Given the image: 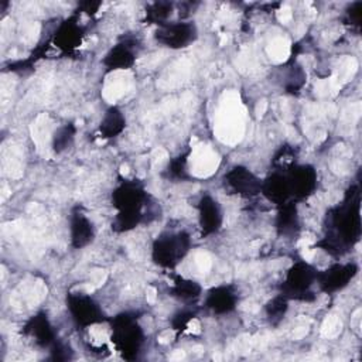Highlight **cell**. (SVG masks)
I'll use <instances>...</instances> for the list:
<instances>
[{
  "mask_svg": "<svg viewBox=\"0 0 362 362\" xmlns=\"http://www.w3.org/2000/svg\"><path fill=\"white\" fill-rule=\"evenodd\" d=\"M329 216L331 233L327 235L322 245L329 253L341 255L344 247L352 246L361 235V218H359V192L356 187H352L345 201L337 206Z\"/></svg>",
  "mask_w": 362,
  "mask_h": 362,
  "instance_id": "obj_1",
  "label": "cell"
},
{
  "mask_svg": "<svg viewBox=\"0 0 362 362\" xmlns=\"http://www.w3.org/2000/svg\"><path fill=\"white\" fill-rule=\"evenodd\" d=\"M113 206L117 215L113 221L116 232H127L140 223L143 219V206L147 201V194L136 181H123L112 195Z\"/></svg>",
  "mask_w": 362,
  "mask_h": 362,
  "instance_id": "obj_2",
  "label": "cell"
},
{
  "mask_svg": "<svg viewBox=\"0 0 362 362\" xmlns=\"http://www.w3.org/2000/svg\"><path fill=\"white\" fill-rule=\"evenodd\" d=\"M143 338V329L132 314H120L112 320V342L123 358L129 361L136 359L140 352Z\"/></svg>",
  "mask_w": 362,
  "mask_h": 362,
  "instance_id": "obj_3",
  "label": "cell"
},
{
  "mask_svg": "<svg viewBox=\"0 0 362 362\" xmlns=\"http://www.w3.org/2000/svg\"><path fill=\"white\" fill-rule=\"evenodd\" d=\"M191 239L185 232L163 233L153 243V260L165 269L175 267L188 253Z\"/></svg>",
  "mask_w": 362,
  "mask_h": 362,
  "instance_id": "obj_4",
  "label": "cell"
},
{
  "mask_svg": "<svg viewBox=\"0 0 362 362\" xmlns=\"http://www.w3.org/2000/svg\"><path fill=\"white\" fill-rule=\"evenodd\" d=\"M317 270L305 263V262H297L294 263L283 281V296L286 298H294L301 301L311 300L308 297L310 287L317 281Z\"/></svg>",
  "mask_w": 362,
  "mask_h": 362,
  "instance_id": "obj_5",
  "label": "cell"
},
{
  "mask_svg": "<svg viewBox=\"0 0 362 362\" xmlns=\"http://www.w3.org/2000/svg\"><path fill=\"white\" fill-rule=\"evenodd\" d=\"M66 304L72 320L82 328H89L105 321V315L99 304L86 294L71 293L66 297Z\"/></svg>",
  "mask_w": 362,
  "mask_h": 362,
  "instance_id": "obj_6",
  "label": "cell"
},
{
  "mask_svg": "<svg viewBox=\"0 0 362 362\" xmlns=\"http://www.w3.org/2000/svg\"><path fill=\"white\" fill-rule=\"evenodd\" d=\"M195 35L197 30L191 23H164V25H160V28L156 33V38L158 42L174 49L187 47L189 42L195 40Z\"/></svg>",
  "mask_w": 362,
  "mask_h": 362,
  "instance_id": "obj_7",
  "label": "cell"
},
{
  "mask_svg": "<svg viewBox=\"0 0 362 362\" xmlns=\"http://www.w3.org/2000/svg\"><path fill=\"white\" fill-rule=\"evenodd\" d=\"M358 267L355 263H346V264H332L327 270L317 273V281L322 291L325 293H335L352 280V277L356 274Z\"/></svg>",
  "mask_w": 362,
  "mask_h": 362,
  "instance_id": "obj_8",
  "label": "cell"
},
{
  "mask_svg": "<svg viewBox=\"0 0 362 362\" xmlns=\"http://www.w3.org/2000/svg\"><path fill=\"white\" fill-rule=\"evenodd\" d=\"M226 184L239 195L255 197L262 191V181L245 167H233L225 175Z\"/></svg>",
  "mask_w": 362,
  "mask_h": 362,
  "instance_id": "obj_9",
  "label": "cell"
},
{
  "mask_svg": "<svg viewBox=\"0 0 362 362\" xmlns=\"http://www.w3.org/2000/svg\"><path fill=\"white\" fill-rule=\"evenodd\" d=\"M290 192L293 197L303 199L313 194L317 187V173L311 165H296L287 175Z\"/></svg>",
  "mask_w": 362,
  "mask_h": 362,
  "instance_id": "obj_10",
  "label": "cell"
},
{
  "mask_svg": "<svg viewBox=\"0 0 362 362\" xmlns=\"http://www.w3.org/2000/svg\"><path fill=\"white\" fill-rule=\"evenodd\" d=\"M198 219L202 229V236L212 235L222 226V209L219 204L211 197L204 195L198 202Z\"/></svg>",
  "mask_w": 362,
  "mask_h": 362,
  "instance_id": "obj_11",
  "label": "cell"
},
{
  "mask_svg": "<svg viewBox=\"0 0 362 362\" xmlns=\"http://www.w3.org/2000/svg\"><path fill=\"white\" fill-rule=\"evenodd\" d=\"M24 332L34 338V342L42 348L52 346V344L57 341L52 325L44 314L31 317L24 327Z\"/></svg>",
  "mask_w": 362,
  "mask_h": 362,
  "instance_id": "obj_12",
  "label": "cell"
},
{
  "mask_svg": "<svg viewBox=\"0 0 362 362\" xmlns=\"http://www.w3.org/2000/svg\"><path fill=\"white\" fill-rule=\"evenodd\" d=\"M69 230H71V243L76 249L85 247L95 238V228L90 219L81 211L72 214Z\"/></svg>",
  "mask_w": 362,
  "mask_h": 362,
  "instance_id": "obj_13",
  "label": "cell"
},
{
  "mask_svg": "<svg viewBox=\"0 0 362 362\" xmlns=\"http://www.w3.org/2000/svg\"><path fill=\"white\" fill-rule=\"evenodd\" d=\"M269 201H273L274 204H286L288 197L291 195L290 192V185H288V178L284 174L274 173L269 175L264 181H262V191Z\"/></svg>",
  "mask_w": 362,
  "mask_h": 362,
  "instance_id": "obj_14",
  "label": "cell"
},
{
  "mask_svg": "<svg viewBox=\"0 0 362 362\" xmlns=\"http://www.w3.org/2000/svg\"><path fill=\"white\" fill-rule=\"evenodd\" d=\"M236 300L238 297L230 287L218 286L209 290L205 298V305L216 314H226L236 307Z\"/></svg>",
  "mask_w": 362,
  "mask_h": 362,
  "instance_id": "obj_15",
  "label": "cell"
},
{
  "mask_svg": "<svg viewBox=\"0 0 362 362\" xmlns=\"http://www.w3.org/2000/svg\"><path fill=\"white\" fill-rule=\"evenodd\" d=\"M134 52L129 42H119L105 55L103 64L107 69H129L134 64Z\"/></svg>",
  "mask_w": 362,
  "mask_h": 362,
  "instance_id": "obj_16",
  "label": "cell"
},
{
  "mask_svg": "<svg viewBox=\"0 0 362 362\" xmlns=\"http://www.w3.org/2000/svg\"><path fill=\"white\" fill-rule=\"evenodd\" d=\"M124 126H126V119H124L122 110L116 106H112L105 112L100 126H99V132H100L102 137H106V139L116 137L117 134H120L123 132Z\"/></svg>",
  "mask_w": 362,
  "mask_h": 362,
  "instance_id": "obj_17",
  "label": "cell"
},
{
  "mask_svg": "<svg viewBox=\"0 0 362 362\" xmlns=\"http://www.w3.org/2000/svg\"><path fill=\"white\" fill-rule=\"evenodd\" d=\"M82 38V30L75 23H65L61 25L59 31L55 34V44L62 49H72L75 48Z\"/></svg>",
  "mask_w": 362,
  "mask_h": 362,
  "instance_id": "obj_18",
  "label": "cell"
},
{
  "mask_svg": "<svg viewBox=\"0 0 362 362\" xmlns=\"http://www.w3.org/2000/svg\"><path fill=\"white\" fill-rule=\"evenodd\" d=\"M201 286L192 280L184 279V277H177L174 280V286L171 288V293L174 297L182 301H194L201 296Z\"/></svg>",
  "mask_w": 362,
  "mask_h": 362,
  "instance_id": "obj_19",
  "label": "cell"
},
{
  "mask_svg": "<svg viewBox=\"0 0 362 362\" xmlns=\"http://www.w3.org/2000/svg\"><path fill=\"white\" fill-rule=\"evenodd\" d=\"M298 226V218L297 211L293 204H283L281 209L277 216V228L281 233L294 232V229Z\"/></svg>",
  "mask_w": 362,
  "mask_h": 362,
  "instance_id": "obj_20",
  "label": "cell"
},
{
  "mask_svg": "<svg viewBox=\"0 0 362 362\" xmlns=\"http://www.w3.org/2000/svg\"><path fill=\"white\" fill-rule=\"evenodd\" d=\"M74 134H75V127L72 124H65L62 127H59L54 137H52V147L57 153L65 150L71 141L74 140Z\"/></svg>",
  "mask_w": 362,
  "mask_h": 362,
  "instance_id": "obj_21",
  "label": "cell"
},
{
  "mask_svg": "<svg viewBox=\"0 0 362 362\" xmlns=\"http://www.w3.org/2000/svg\"><path fill=\"white\" fill-rule=\"evenodd\" d=\"M168 14H171V4L168 3H156L150 11H147V18L156 24L164 25Z\"/></svg>",
  "mask_w": 362,
  "mask_h": 362,
  "instance_id": "obj_22",
  "label": "cell"
},
{
  "mask_svg": "<svg viewBox=\"0 0 362 362\" xmlns=\"http://www.w3.org/2000/svg\"><path fill=\"white\" fill-rule=\"evenodd\" d=\"M287 310V298L281 294L272 300V303L267 307V315L272 320H280Z\"/></svg>",
  "mask_w": 362,
  "mask_h": 362,
  "instance_id": "obj_23",
  "label": "cell"
}]
</instances>
